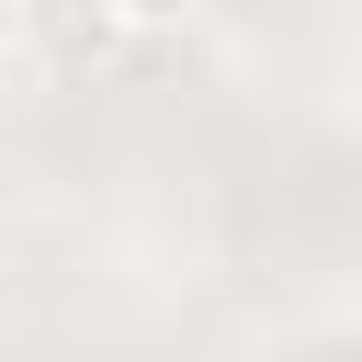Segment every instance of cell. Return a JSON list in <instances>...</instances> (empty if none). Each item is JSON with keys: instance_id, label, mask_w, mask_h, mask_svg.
Segmentation results:
<instances>
[{"instance_id": "obj_2", "label": "cell", "mask_w": 362, "mask_h": 362, "mask_svg": "<svg viewBox=\"0 0 362 362\" xmlns=\"http://www.w3.org/2000/svg\"><path fill=\"white\" fill-rule=\"evenodd\" d=\"M113 11H124V23H136V34H170V23H192V11H204V0H113Z\"/></svg>"}, {"instance_id": "obj_1", "label": "cell", "mask_w": 362, "mask_h": 362, "mask_svg": "<svg viewBox=\"0 0 362 362\" xmlns=\"http://www.w3.org/2000/svg\"><path fill=\"white\" fill-rule=\"evenodd\" d=\"M11 34H23L45 68H68V79H79V68H102L136 23H124L113 0H11Z\"/></svg>"}]
</instances>
